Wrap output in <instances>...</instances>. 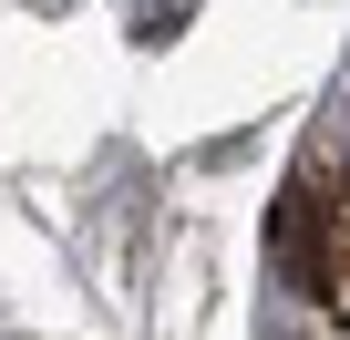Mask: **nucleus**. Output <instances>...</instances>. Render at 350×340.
Returning <instances> with one entry per match:
<instances>
[{
    "mask_svg": "<svg viewBox=\"0 0 350 340\" xmlns=\"http://www.w3.org/2000/svg\"><path fill=\"white\" fill-rule=\"evenodd\" d=\"M186 11H196V0H144V11H134V42H175Z\"/></svg>",
    "mask_w": 350,
    "mask_h": 340,
    "instance_id": "obj_1",
    "label": "nucleus"
}]
</instances>
